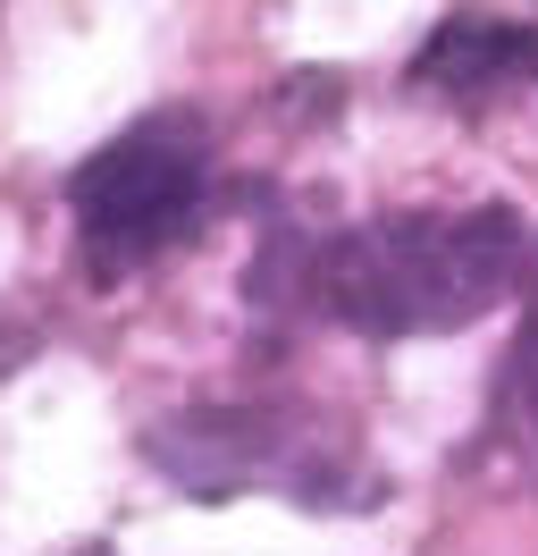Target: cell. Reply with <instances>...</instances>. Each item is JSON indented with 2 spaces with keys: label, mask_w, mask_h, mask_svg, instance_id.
<instances>
[{
  "label": "cell",
  "mask_w": 538,
  "mask_h": 556,
  "mask_svg": "<svg viewBox=\"0 0 538 556\" xmlns=\"http://www.w3.org/2000/svg\"><path fill=\"white\" fill-rule=\"evenodd\" d=\"M530 219L513 203H430L320 228L311 313L354 338H454L522 295Z\"/></svg>",
  "instance_id": "obj_1"
},
{
  "label": "cell",
  "mask_w": 538,
  "mask_h": 556,
  "mask_svg": "<svg viewBox=\"0 0 538 556\" xmlns=\"http://www.w3.org/2000/svg\"><path fill=\"white\" fill-rule=\"evenodd\" d=\"M219 211V152L202 110H143L67 177L76 253L93 278H127L185 244Z\"/></svg>",
  "instance_id": "obj_2"
},
{
  "label": "cell",
  "mask_w": 538,
  "mask_h": 556,
  "mask_svg": "<svg viewBox=\"0 0 538 556\" xmlns=\"http://www.w3.org/2000/svg\"><path fill=\"white\" fill-rule=\"evenodd\" d=\"M143 455L177 489H194V497H228V489H286L303 506H336L345 497L329 439H311L295 414H269V405H244V414H177L143 439Z\"/></svg>",
  "instance_id": "obj_3"
},
{
  "label": "cell",
  "mask_w": 538,
  "mask_h": 556,
  "mask_svg": "<svg viewBox=\"0 0 538 556\" xmlns=\"http://www.w3.org/2000/svg\"><path fill=\"white\" fill-rule=\"evenodd\" d=\"M412 93L463 110V118L497 110L504 93H538V26L497 17V9H454V17L421 42V60H412Z\"/></svg>",
  "instance_id": "obj_4"
},
{
  "label": "cell",
  "mask_w": 538,
  "mask_h": 556,
  "mask_svg": "<svg viewBox=\"0 0 538 556\" xmlns=\"http://www.w3.org/2000/svg\"><path fill=\"white\" fill-rule=\"evenodd\" d=\"M504 414L538 447V244H530V270H522V338H513V363H504Z\"/></svg>",
  "instance_id": "obj_5"
}]
</instances>
